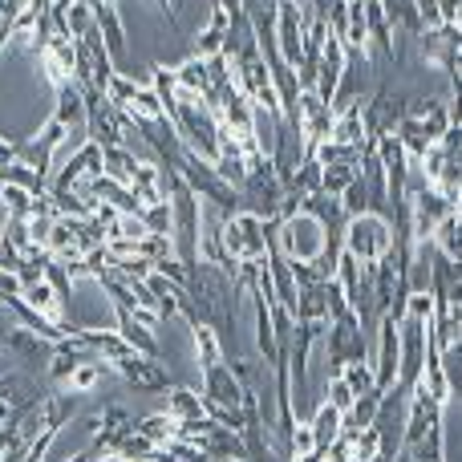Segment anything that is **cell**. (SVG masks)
I'll return each mask as SVG.
<instances>
[{
	"label": "cell",
	"mask_w": 462,
	"mask_h": 462,
	"mask_svg": "<svg viewBox=\"0 0 462 462\" xmlns=\"http://www.w3.org/2000/svg\"><path fill=\"white\" fill-rule=\"evenodd\" d=\"M276 231H280V219H263V216H255V211H236V216L224 224L227 255L236 263L263 260L268 247L276 244Z\"/></svg>",
	"instance_id": "6da1fadb"
},
{
	"label": "cell",
	"mask_w": 462,
	"mask_h": 462,
	"mask_svg": "<svg viewBox=\"0 0 462 462\" xmlns=\"http://www.w3.org/2000/svg\"><path fill=\"white\" fill-rule=\"evenodd\" d=\"M276 247L292 263H312V260H320L328 247H337V239L328 236V227L320 224L317 216H309V211H296L292 219H280Z\"/></svg>",
	"instance_id": "7a4b0ae2"
},
{
	"label": "cell",
	"mask_w": 462,
	"mask_h": 462,
	"mask_svg": "<svg viewBox=\"0 0 462 462\" xmlns=\"http://www.w3.org/2000/svg\"><path fill=\"white\" fill-rule=\"evenodd\" d=\"M341 247L349 255H357L361 268H377L393 252V224L385 216H374V211L353 216L341 231Z\"/></svg>",
	"instance_id": "3957f363"
},
{
	"label": "cell",
	"mask_w": 462,
	"mask_h": 462,
	"mask_svg": "<svg viewBox=\"0 0 462 462\" xmlns=\"http://www.w3.org/2000/svg\"><path fill=\"white\" fill-rule=\"evenodd\" d=\"M325 361L333 365V374H341L349 361H369V341H365V325L357 312L341 320H328L325 328Z\"/></svg>",
	"instance_id": "277c9868"
},
{
	"label": "cell",
	"mask_w": 462,
	"mask_h": 462,
	"mask_svg": "<svg viewBox=\"0 0 462 462\" xmlns=\"http://www.w3.org/2000/svg\"><path fill=\"white\" fill-rule=\"evenodd\" d=\"M333 122H337V110L328 102H320L317 89H304L300 102H296V134H300V151L304 159H312L320 143H328L333 134Z\"/></svg>",
	"instance_id": "5b68a950"
},
{
	"label": "cell",
	"mask_w": 462,
	"mask_h": 462,
	"mask_svg": "<svg viewBox=\"0 0 462 462\" xmlns=\"http://www.w3.org/2000/svg\"><path fill=\"white\" fill-rule=\"evenodd\" d=\"M369 365H374V385L382 393H390L398 385L402 345H398V317L393 312H382V320H377V357Z\"/></svg>",
	"instance_id": "8992f818"
},
{
	"label": "cell",
	"mask_w": 462,
	"mask_h": 462,
	"mask_svg": "<svg viewBox=\"0 0 462 462\" xmlns=\"http://www.w3.org/2000/svg\"><path fill=\"white\" fill-rule=\"evenodd\" d=\"M61 143H65V126L57 118H49L45 130H41L32 143H24L16 159H21L24 167L37 171L41 179H53V159H57V151H61Z\"/></svg>",
	"instance_id": "52a82bcc"
},
{
	"label": "cell",
	"mask_w": 462,
	"mask_h": 462,
	"mask_svg": "<svg viewBox=\"0 0 462 462\" xmlns=\"http://www.w3.org/2000/svg\"><path fill=\"white\" fill-rule=\"evenodd\" d=\"M114 374L126 385H134V393H162L167 390V369L151 357H138V353H122L118 361H110Z\"/></svg>",
	"instance_id": "ba28073f"
},
{
	"label": "cell",
	"mask_w": 462,
	"mask_h": 462,
	"mask_svg": "<svg viewBox=\"0 0 462 462\" xmlns=\"http://www.w3.org/2000/svg\"><path fill=\"white\" fill-rule=\"evenodd\" d=\"M244 393L247 385L236 382V374L219 361V365L203 369V402L208 406H219V410H244Z\"/></svg>",
	"instance_id": "9c48e42d"
},
{
	"label": "cell",
	"mask_w": 462,
	"mask_h": 462,
	"mask_svg": "<svg viewBox=\"0 0 462 462\" xmlns=\"http://www.w3.org/2000/svg\"><path fill=\"white\" fill-rule=\"evenodd\" d=\"M345 65H349V49H345V41H341V37H333V32H328L325 53H320V65H317V86H312V89H317L320 102L333 106L337 86H341Z\"/></svg>",
	"instance_id": "30bf717a"
},
{
	"label": "cell",
	"mask_w": 462,
	"mask_h": 462,
	"mask_svg": "<svg viewBox=\"0 0 462 462\" xmlns=\"http://www.w3.org/2000/svg\"><path fill=\"white\" fill-rule=\"evenodd\" d=\"M114 328H118V337L126 341V349H130V353L159 361V341H154V328L138 325V320L130 317L126 309H114Z\"/></svg>",
	"instance_id": "8fae6325"
},
{
	"label": "cell",
	"mask_w": 462,
	"mask_h": 462,
	"mask_svg": "<svg viewBox=\"0 0 462 462\" xmlns=\"http://www.w3.org/2000/svg\"><path fill=\"white\" fill-rule=\"evenodd\" d=\"M94 21H97V32H102V45H106V53H110V61H122V57H126V32H122L118 8L94 0Z\"/></svg>",
	"instance_id": "7c38bea8"
},
{
	"label": "cell",
	"mask_w": 462,
	"mask_h": 462,
	"mask_svg": "<svg viewBox=\"0 0 462 462\" xmlns=\"http://www.w3.org/2000/svg\"><path fill=\"white\" fill-rule=\"evenodd\" d=\"M53 94H57L53 118L61 122L65 130H69V126H81V130H86V94H81V86H78V81H73V86L53 89Z\"/></svg>",
	"instance_id": "4fadbf2b"
},
{
	"label": "cell",
	"mask_w": 462,
	"mask_h": 462,
	"mask_svg": "<svg viewBox=\"0 0 462 462\" xmlns=\"http://www.w3.org/2000/svg\"><path fill=\"white\" fill-rule=\"evenodd\" d=\"M341 422H345L341 410L328 406V402H320L317 414H312V422H309V430H312V442H317V450H328L337 439H341Z\"/></svg>",
	"instance_id": "5bb4252c"
},
{
	"label": "cell",
	"mask_w": 462,
	"mask_h": 462,
	"mask_svg": "<svg viewBox=\"0 0 462 462\" xmlns=\"http://www.w3.org/2000/svg\"><path fill=\"white\" fill-rule=\"evenodd\" d=\"M167 414L175 422H195V418H208V402L199 390H167Z\"/></svg>",
	"instance_id": "9a60e30c"
},
{
	"label": "cell",
	"mask_w": 462,
	"mask_h": 462,
	"mask_svg": "<svg viewBox=\"0 0 462 462\" xmlns=\"http://www.w3.org/2000/svg\"><path fill=\"white\" fill-rule=\"evenodd\" d=\"M138 162H146V159H138V154H130L126 146H106V151H102V171L114 179V183H122V187H130V183H134V171H138Z\"/></svg>",
	"instance_id": "2e32d148"
},
{
	"label": "cell",
	"mask_w": 462,
	"mask_h": 462,
	"mask_svg": "<svg viewBox=\"0 0 462 462\" xmlns=\"http://www.w3.org/2000/svg\"><path fill=\"white\" fill-rule=\"evenodd\" d=\"M21 296L29 300V309H37L41 317H49V320H57V325H61V292H57L49 280H37V284H29Z\"/></svg>",
	"instance_id": "e0dca14e"
},
{
	"label": "cell",
	"mask_w": 462,
	"mask_h": 462,
	"mask_svg": "<svg viewBox=\"0 0 462 462\" xmlns=\"http://www.w3.org/2000/svg\"><path fill=\"white\" fill-rule=\"evenodd\" d=\"M430 244L439 247V252L447 255L450 263H458V268H462V219L455 216V211H450V216L439 224V231H434Z\"/></svg>",
	"instance_id": "ac0fdd59"
},
{
	"label": "cell",
	"mask_w": 462,
	"mask_h": 462,
	"mask_svg": "<svg viewBox=\"0 0 462 462\" xmlns=\"http://www.w3.org/2000/svg\"><path fill=\"white\" fill-rule=\"evenodd\" d=\"M134 430H138V434H146V439H151L154 447H167V442H175L179 422H175L171 414H146L143 422H134Z\"/></svg>",
	"instance_id": "d6986e66"
},
{
	"label": "cell",
	"mask_w": 462,
	"mask_h": 462,
	"mask_svg": "<svg viewBox=\"0 0 462 462\" xmlns=\"http://www.w3.org/2000/svg\"><path fill=\"white\" fill-rule=\"evenodd\" d=\"M195 333V349H199V369H211L224 361V349H219V333L211 325H191Z\"/></svg>",
	"instance_id": "ffe728a7"
},
{
	"label": "cell",
	"mask_w": 462,
	"mask_h": 462,
	"mask_svg": "<svg viewBox=\"0 0 462 462\" xmlns=\"http://www.w3.org/2000/svg\"><path fill=\"white\" fill-rule=\"evenodd\" d=\"M110 374H114L110 361H86V365L73 369V377H69V385H65V390H73V393H89L97 382H102V377H110Z\"/></svg>",
	"instance_id": "44dd1931"
},
{
	"label": "cell",
	"mask_w": 462,
	"mask_h": 462,
	"mask_svg": "<svg viewBox=\"0 0 462 462\" xmlns=\"http://www.w3.org/2000/svg\"><path fill=\"white\" fill-rule=\"evenodd\" d=\"M357 175H361V171L349 167V162H341V167H325V171H320V191L333 195V199H341V195L349 191V183H353Z\"/></svg>",
	"instance_id": "7402d4cb"
},
{
	"label": "cell",
	"mask_w": 462,
	"mask_h": 462,
	"mask_svg": "<svg viewBox=\"0 0 462 462\" xmlns=\"http://www.w3.org/2000/svg\"><path fill=\"white\" fill-rule=\"evenodd\" d=\"M138 219L146 224V231H151V236H167V239H171V227H175V216H171V199L143 208V216H138Z\"/></svg>",
	"instance_id": "603a6c76"
},
{
	"label": "cell",
	"mask_w": 462,
	"mask_h": 462,
	"mask_svg": "<svg viewBox=\"0 0 462 462\" xmlns=\"http://www.w3.org/2000/svg\"><path fill=\"white\" fill-rule=\"evenodd\" d=\"M442 369H447L450 398L462 402V341H455V345H447V349H442Z\"/></svg>",
	"instance_id": "cb8c5ba5"
},
{
	"label": "cell",
	"mask_w": 462,
	"mask_h": 462,
	"mask_svg": "<svg viewBox=\"0 0 462 462\" xmlns=\"http://www.w3.org/2000/svg\"><path fill=\"white\" fill-rule=\"evenodd\" d=\"M0 195H5L8 219H29L32 216V203H37L32 191H24V187H0Z\"/></svg>",
	"instance_id": "d4e9b609"
},
{
	"label": "cell",
	"mask_w": 462,
	"mask_h": 462,
	"mask_svg": "<svg viewBox=\"0 0 462 462\" xmlns=\"http://www.w3.org/2000/svg\"><path fill=\"white\" fill-rule=\"evenodd\" d=\"M341 211H345V219H353V216H365L369 211V187H365V179H353L349 183V191L341 195Z\"/></svg>",
	"instance_id": "484cf974"
},
{
	"label": "cell",
	"mask_w": 462,
	"mask_h": 462,
	"mask_svg": "<svg viewBox=\"0 0 462 462\" xmlns=\"http://www.w3.org/2000/svg\"><path fill=\"white\" fill-rule=\"evenodd\" d=\"M138 89H143V86H134L126 73H114L110 86H106V97H110L118 110H130V106H134V97H138Z\"/></svg>",
	"instance_id": "4316f807"
},
{
	"label": "cell",
	"mask_w": 462,
	"mask_h": 462,
	"mask_svg": "<svg viewBox=\"0 0 462 462\" xmlns=\"http://www.w3.org/2000/svg\"><path fill=\"white\" fill-rule=\"evenodd\" d=\"M341 377L349 382V390H353V393H369V390H377V385H374V365H369V361H349V365L341 369Z\"/></svg>",
	"instance_id": "83f0119b"
},
{
	"label": "cell",
	"mask_w": 462,
	"mask_h": 462,
	"mask_svg": "<svg viewBox=\"0 0 462 462\" xmlns=\"http://www.w3.org/2000/svg\"><path fill=\"white\" fill-rule=\"evenodd\" d=\"M325 393H328V406H337V410H341V414H349V410H353V402H357V393H353L349 390V382H345V377L341 374H333V377H328V382H325Z\"/></svg>",
	"instance_id": "f1b7e54d"
},
{
	"label": "cell",
	"mask_w": 462,
	"mask_h": 462,
	"mask_svg": "<svg viewBox=\"0 0 462 462\" xmlns=\"http://www.w3.org/2000/svg\"><path fill=\"white\" fill-rule=\"evenodd\" d=\"M5 244H13L16 252H29V247H37V244H32L29 219H8V224H5Z\"/></svg>",
	"instance_id": "f546056e"
},
{
	"label": "cell",
	"mask_w": 462,
	"mask_h": 462,
	"mask_svg": "<svg viewBox=\"0 0 462 462\" xmlns=\"http://www.w3.org/2000/svg\"><path fill=\"white\" fill-rule=\"evenodd\" d=\"M227 369H231V374H236V382H239V385H247V390H252V377L260 374V369H255V365H252V361H247V357H236V361H231Z\"/></svg>",
	"instance_id": "4dcf8cb0"
},
{
	"label": "cell",
	"mask_w": 462,
	"mask_h": 462,
	"mask_svg": "<svg viewBox=\"0 0 462 462\" xmlns=\"http://www.w3.org/2000/svg\"><path fill=\"white\" fill-rule=\"evenodd\" d=\"M21 292H24L21 276H16V272H8V268H0V300H5V296H21Z\"/></svg>",
	"instance_id": "1f68e13d"
},
{
	"label": "cell",
	"mask_w": 462,
	"mask_h": 462,
	"mask_svg": "<svg viewBox=\"0 0 462 462\" xmlns=\"http://www.w3.org/2000/svg\"><path fill=\"white\" fill-rule=\"evenodd\" d=\"M450 122L462 126V78H455V89H450Z\"/></svg>",
	"instance_id": "d6a6232c"
},
{
	"label": "cell",
	"mask_w": 462,
	"mask_h": 462,
	"mask_svg": "<svg viewBox=\"0 0 462 462\" xmlns=\"http://www.w3.org/2000/svg\"><path fill=\"white\" fill-rule=\"evenodd\" d=\"M458 13H462V0H439V16H442V24H455V21H458Z\"/></svg>",
	"instance_id": "836d02e7"
},
{
	"label": "cell",
	"mask_w": 462,
	"mask_h": 462,
	"mask_svg": "<svg viewBox=\"0 0 462 462\" xmlns=\"http://www.w3.org/2000/svg\"><path fill=\"white\" fill-rule=\"evenodd\" d=\"M16 439H21V434H16V426H5V430H0V455H5V450L13 447Z\"/></svg>",
	"instance_id": "e575fe53"
},
{
	"label": "cell",
	"mask_w": 462,
	"mask_h": 462,
	"mask_svg": "<svg viewBox=\"0 0 462 462\" xmlns=\"http://www.w3.org/2000/svg\"><path fill=\"white\" fill-rule=\"evenodd\" d=\"M102 462H126L122 455H102Z\"/></svg>",
	"instance_id": "d590c367"
},
{
	"label": "cell",
	"mask_w": 462,
	"mask_h": 462,
	"mask_svg": "<svg viewBox=\"0 0 462 462\" xmlns=\"http://www.w3.org/2000/svg\"><path fill=\"white\" fill-rule=\"evenodd\" d=\"M455 216L462 219V191H458V199H455Z\"/></svg>",
	"instance_id": "8d00e7d4"
},
{
	"label": "cell",
	"mask_w": 462,
	"mask_h": 462,
	"mask_svg": "<svg viewBox=\"0 0 462 462\" xmlns=\"http://www.w3.org/2000/svg\"><path fill=\"white\" fill-rule=\"evenodd\" d=\"M231 462H247V458H231Z\"/></svg>",
	"instance_id": "74e56055"
}]
</instances>
